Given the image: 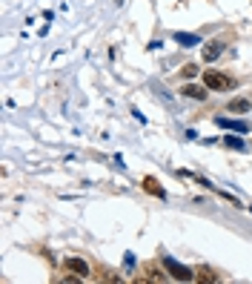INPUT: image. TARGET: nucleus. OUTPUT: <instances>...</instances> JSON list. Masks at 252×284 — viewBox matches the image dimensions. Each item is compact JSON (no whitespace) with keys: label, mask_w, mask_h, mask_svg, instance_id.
<instances>
[{"label":"nucleus","mask_w":252,"mask_h":284,"mask_svg":"<svg viewBox=\"0 0 252 284\" xmlns=\"http://www.w3.org/2000/svg\"><path fill=\"white\" fill-rule=\"evenodd\" d=\"M204 83H206V89H218V92H227L229 86H232V80H229L227 75L215 72V69H206L204 72Z\"/></svg>","instance_id":"nucleus-1"},{"label":"nucleus","mask_w":252,"mask_h":284,"mask_svg":"<svg viewBox=\"0 0 252 284\" xmlns=\"http://www.w3.org/2000/svg\"><path fill=\"white\" fill-rule=\"evenodd\" d=\"M163 267H166L169 276H172V279H178V282H192V279H195L192 270H189V267H183V264H178L175 259H163Z\"/></svg>","instance_id":"nucleus-2"},{"label":"nucleus","mask_w":252,"mask_h":284,"mask_svg":"<svg viewBox=\"0 0 252 284\" xmlns=\"http://www.w3.org/2000/svg\"><path fill=\"white\" fill-rule=\"evenodd\" d=\"M63 270L78 273L80 279H86V276H89V264L83 262V259H66V262H63Z\"/></svg>","instance_id":"nucleus-3"},{"label":"nucleus","mask_w":252,"mask_h":284,"mask_svg":"<svg viewBox=\"0 0 252 284\" xmlns=\"http://www.w3.org/2000/svg\"><path fill=\"white\" fill-rule=\"evenodd\" d=\"M221 52H224V43H221V40H215V43H206L204 46V60H206V63H212V60H218V57H221Z\"/></svg>","instance_id":"nucleus-4"},{"label":"nucleus","mask_w":252,"mask_h":284,"mask_svg":"<svg viewBox=\"0 0 252 284\" xmlns=\"http://www.w3.org/2000/svg\"><path fill=\"white\" fill-rule=\"evenodd\" d=\"M215 124L224 126V129H235V132H247V129H250L244 121H229V118H215Z\"/></svg>","instance_id":"nucleus-5"},{"label":"nucleus","mask_w":252,"mask_h":284,"mask_svg":"<svg viewBox=\"0 0 252 284\" xmlns=\"http://www.w3.org/2000/svg\"><path fill=\"white\" fill-rule=\"evenodd\" d=\"M183 95H186V98H195V101H206V89H201V86H195V83H186V86H183Z\"/></svg>","instance_id":"nucleus-6"},{"label":"nucleus","mask_w":252,"mask_h":284,"mask_svg":"<svg viewBox=\"0 0 252 284\" xmlns=\"http://www.w3.org/2000/svg\"><path fill=\"white\" fill-rule=\"evenodd\" d=\"M227 112H250V101L247 98H235V101H229Z\"/></svg>","instance_id":"nucleus-7"},{"label":"nucleus","mask_w":252,"mask_h":284,"mask_svg":"<svg viewBox=\"0 0 252 284\" xmlns=\"http://www.w3.org/2000/svg\"><path fill=\"white\" fill-rule=\"evenodd\" d=\"M143 190L152 195H158V198H163V190H160V184L155 181V178H143Z\"/></svg>","instance_id":"nucleus-8"},{"label":"nucleus","mask_w":252,"mask_h":284,"mask_svg":"<svg viewBox=\"0 0 252 284\" xmlns=\"http://www.w3.org/2000/svg\"><path fill=\"white\" fill-rule=\"evenodd\" d=\"M175 40H178L181 46H195V43H201L195 34H186V32H178V34H175Z\"/></svg>","instance_id":"nucleus-9"},{"label":"nucleus","mask_w":252,"mask_h":284,"mask_svg":"<svg viewBox=\"0 0 252 284\" xmlns=\"http://www.w3.org/2000/svg\"><path fill=\"white\" fill-rule=\"evenodd\" d=\"M224 144H227V147H232V149H244V141H241V138H232V135L224 138Z\"/></svg>","instance_id":"nucleus-10"},{"label":"nucleus","mask_w":252,"mask_h":284,"mask_svg":"<svg viewBox=\"0 0 252 284\" xmlns=\"http://www.w3.org/2000/svg\"><path fill=\"white\" fill-rule=\"evenodd\" d=\"M198 279H201V282H215V276L209 273V270H201V273H198Z\"/></svg>","instance_id":"nucleus-11"},{"label":"nucleus","mask_w":252,"mask_h":284,"mask_svg":"<svg viewBox=\"0 0 252 284\" xmlns=\"http://www.w3.org/2000/svg\"><path fill=\"white\" fill-rule=\"evenodd\" d=\"M183 75H186V78H195V75H198V66H186L183 69Z\"/></svg>","instance_id":"nucleus-12"}]
</instances>
